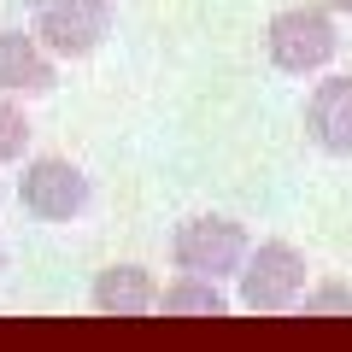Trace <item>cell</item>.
I'll use <instances>...</instances> for the list:
<instances>
[{"mask_svg":"<svg viewBox=\"0 0 352 352\" xmlns=\"http://www.w3.org/2000/svg\"><path fill=\"white\" fill-rule=\"evenodd\" d=\"M264 47H270V65L288 76H311L335 59L340 47V30H335V12H329L323 0L317 6H282L264 30Z\"/></svg>","mask_w":352,"mask_h":352,"instance_id":"6da1fadb","label":"cell"},{"mask_svg":"<svg viewBox=\"0 0 352 352\" xmlns=\"http://www.w3.org/2000/svg\"><path fill=\"white\" fill-rule=\"evenodd\" d=\"M247 229L235 217H182L170 235V258L176 270H194V276H241V264H247Z\"/></svg>","mask_w":352,"mask_h":352,"instance_id":"7a4b0ae2","label":"cell"},{"mask_svg":"<svg viewBox=\"0 0 352 352\" xmlns=\"http://www.w3.org/2000/svg\"><path fill=\"white\" fill-rule=\"evenodd\" d=\"M305 300V252L288 241H258L241 264V305L247 311H288Z\"/></svg>","mask_w":352,"mask_h":352,"instance_id":"3957f363","label":"cell"},{"mask_svg":"<svg viewBox=\"0 0 352 352\" xmlns=\"http://www.w3.org/2000/svg\"><path fill=\"white\" fill-rule=\"evenodd\" d=\"M36 36L53 59H88L112 36V0H41Z\"/></svg>","mask_w":352,"mask_h":352,"instance_id":"277c9868","label":"cell"},{"mask_svg":"<svg viewBox=\"0 0 352 352\" xmlns=\"http://www.w3.org/2000/svg\"><path fill=\"white\" fill-rule=\"evenodd\" d=\"M18 200L41 223H71L88 206V176L71 159H30L24 176H18Z\"/></svg>","mask_w":352,"mask_h":352,"instance_id":"5b68a950","label":"cell"},{"mask_svg":"<svg viewBox=\"0 0 352 352\" xmlns=\"http://www.w3.org/2000/svg\"><path fill=\"white\" fill-rule=\"evenodd\" d=\"M305 129L329 159H352V76H323L305 100Z\"/></svg>","mask_w":352,"mask_h":352,"instance_id":"8992f818","label":"cell"},{"mask_svg":"<svg viewBox=\"0 0 352 352\" xmlns=\"http://www.w3.org/2000/svg\"><path fill=\"white\" fill-rule=\"evenodd\" d=\"M59 82L36 30H0V94H47Z\"/></svg>","mask_w":352,"mask_h":352,"instance_id":"52a82bcc","label":"cell"},{"mask_svg":"<svg viewBox=\"0 0 352 352\" xmlns=\"http://www.w3.org/2000/svg\"><path fill=\"white\" fill-rule=\"evenodd\" d=\"M159 300H164L159 282H153L141 264H106L100 276H94V311L100 317H141Z\"/></svg>","mask_w":352,"mask_h":352,"instance_id":"ba28073f","label":"cell"},{"mask_svg":"<svg viewBox=\"0 0 352 352\" xmlns=\"http://www.w3.org/2000/svg\"><path fill=\"white\" fill-rule=\"evenodd\" d=\"M159 305H164L170 317H223V311H229V294L217 288L212 276H194V270H182V276L164 288Z\"/></svg>","mask_w":352,"mask_h":352,"instance_id":"9c48e42d","label":"cell"},{"mask_svg":"<svg viewBox=\"0 0 352 352\" xmlns=\"http://www.w3.org/2000/svg\"><path fill=\"white\" fill-rule=\"evenodd\" d=\"M24 147H30V118H24V106H12L0 94V164L24 159Z\"/></svg>","mask_w":352,"mask_h":352,"instance_id":"30bf717a","label":"cell"},{"mask_svg":"<svg viewBox=\"0 0 352 352\" xmlns=\"http://www.w3.org/2000/svg\"><path fill=\"white\" fill-rule=\"evenodd\" d=\"M305 317H352V288L346 282H323L305 294Z\"/></svg>","mask_w":352,"mask_h":352,"instance_id":"8fae6325","label":"cell"},{"mask_svg":"<svg viewBox=\"0 0 352 352\" xmlns=\"http://www.w3.org/2000/svg\"><path fill=\"white\" fill-rule=\"evenodd\" d=\"M323 6L329 12H352V0H323Z\"/></svg>","mask_w":352,"mask_h":352,"instance_id":"7c38bea8","label":"cell"}]
</instances>
